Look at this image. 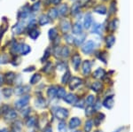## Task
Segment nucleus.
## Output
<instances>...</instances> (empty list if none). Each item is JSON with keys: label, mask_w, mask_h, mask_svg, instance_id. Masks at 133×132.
Listing matches in <instances>:
<instances>
[{"label": "nucleus", "mask_w": 133, "mask_h": 132, "mask_svg": "<svg viewBox=\"0 0 133 132\" xmlns=\"http://www.w3.org/2000/svg\"><path fill=\"white\" fill-rule=\"evenodd\" d=\"M27 27V22L25 20H19L16 24H14L12 27V32L14 35H21L23 33L24 29Z\"/></svg>", "instance_id": "1"}, {"label": "nucleus", "mask_w": 133, "mask_h": 132, "mask_svg": "<svg viewBox=\"0 0 133 132\" xmlns=\"http://www.w3.org/2000/svg\"><path fill=\"white\" fill-rule=\"evenodd\" d=\"M53 114H54V116L56 117L58 120L64 121L66 117L68 116L69 113H68V110L66 109V108L55 107V108H53Z\"/></svg>", "instance_id": "2"}, {"label": "nucleus", "mask_w": 133, "mask_h": 132, "mask_svg": "<svg viewBox=\"0 0 133 132\" xmlns=\"http://www.w3.org/2000/svg\"><path fill=\"white\" fill-rule=\"evenodd\" d=\"M29 99H30V98H29V95H24L22 98H21L20 99H18L16 102H15V107L17 110H22L24 109L26 106H28V104H29Z\"/></svg>", "instance_id": "3"}, {"label": "nucleus", "mask_w": 133, "mask_h": 132, "mask_svg": "<svg viewBox=\"0 0 133 132\" xmlns=\"http://www.w3.org/2000/svg\"><path fill=\"white\" fill-rule=\"evenodd\" d=\"M31 14V9L29 5H25L21 8V10L19 11L18 12V19L19 20H26L29 15Z\"/></svg>", "instance_id": "4"}, {"label": "nucleus", "mask_w": 133, "mask_h": 132, "mask_svg": "<svg viewBox=\"0 0 133 132\" xmlns=\"http://www.w3.org/2000/svg\"><path fill=\"white\" fill-rule=\"evenodd\" d=\"M95 46H96L95 42L90 40V41H88L87 43H85L84 45L82 47V52L84 53V54H91L94 51V49H95Z\"/></svg>", "instance_id": "5"}, {"label": "nucleus", "mask_w": 133, "mask_h": 132, "mask_svg": "<svg viewBox=\"0 0 133 132\" xmlns=\"http://www.w3.org/2000/svg\"><path fill=\"white\" fill-rule=\"evenodd\" d=\"M29 90H30V88L28 85H21V86H18L15 89L14 93L17 96H24L29 92Z\"/></svg>", "instance_id": "6"}, {"label": "nucleus", "mask_w": 133, "mask_h": 132, "mask_svg": "<svg viewBox=\"0 0 133 132\" xmlns=\"http://www.w3.org/2000/svg\"><path fill=\"white\" fill-rule=\"evenodd\" d=\"M82 79H80V78L78 77H73L71 80L69 81V84H68V85H69V88L70 90H76V88H78L79 86H80L81 84H82Z\"/></svg>", "instance_id": "7"}, {"label": "nucleus", "mask_w": 133, "mask_h": 132, "mask_svg": "<svg viewBox=\"0 0 133 132\" xmlns=\"http://www.w3.org/2000/svg\"><path fill=\"white\" fill-rule=\"evenodd\" d=\"M17 116H18V114H17V113H16L15 110L10 109V108L5 113V120L6 121H9V122H12V121L16 120Z\"/></svg>", "instance_id": "8"}, {"label": "nucleus", "mask_w": 133, "mask_h": 132, "mask_svg": "<svg viewBox=\"0 0 133 132\" xmlns=\"http://www.w3.org/2000/svg\"><path fill=\"white\" fill-rule=\"evenodd\" d=\"M59 26H61V31L63 32L64 34H66L70 30V29H71V23L68 20H62L61 21V23H59Z\"/></svg>", "instance_id": "9"}, {"label": "nucleus", "mask_w": 133, "mask_h": 132, "mask_svg": "<svg viewBox=\"0 0 133 132\" xmlns=\"http://www.w3.org/2000/svg\"><path fill=\"white\" fill-rule=\"evenodd\" d=\"M31 52V48L29 45L26 44H20V49H19V53L21 55H23V56H26L28 55L29 52Z\"/></svg>", "instance_id": "10"}, {"label": "nucleus", "mask_w": 133, "mask_h": 132, "mask_svg": "<svg viewBox=\"0 0 133 132\" xmlns=\"http://www.w3.org/2000/svg\"><path fill=\"white\" fill-rule=\"evenodd\" d=\"M35 106L36 107L39 108V109H43L47 106V102L44 98H38L35 100Z\"/></svg>", "instance_id": "11"}, {"label": "nucleus", "mask_w": 133, "mask_h": 132, "mask_svg": "<svg viewBox=\"0 0 133 132\" xmlns=\"http://www.w3.org/2000/svg\"><path fill=\"white\" fill-rule=\"evenodd\" d=\"M4 78H5V82L6 84H12V82H14V80H15L16 75L14 72H8V73L5 74V75L4 76Z\"/></svg>", "instance_id": "12"}, {"label": "nucleus", "mask_w": 133, "mask_h": 132, "mask_svg": "<svg viewBox=\"0 0 133 132\" xmlns=\"http://www.w3.org/2000/svg\"><path fill=\"white\" fill-rule=\"evenodd\" d=\"M64 100L68 104H70V105H73V104H76L77 101V98L76 95L72 94V93H69V94L66 95L64 97Z\"/></svg>", "instance_id": "13"}, {"label": "nucleus", "mask_w": 133, "mask_h": 132, "mask_svg": "<svg viewBox=\"0 0 133 132\" xmlns=\"http://www.w3.org/2000/svg\"><path fill=\"white\" fill-rule=\"evenodd\" d=\"M72 32L74 35H82L83 34V26L80 22H76L74 24L72 29Z\"/></svg>", "instance_id": "14"}, {"label": "nucleus", "mask_w": 133, "mask_h": 132, "mask_svg": "<svg viewBox=\"0 0 133 132\" xmlns=\"http://www.w3.org/2000/svg\"><path fill=\"white\" fill-rule=\"evenodd\" d=\"M92 24V15L90 12H88L86 15L84 16V21H83V25H84V27L86 29H89L90 27H91Z\"/></svg>", "instance_id": "15"}, {"label": "nucleus", "mask_w": 133, "mask_h": 132, "mask_svg": "<svg viewBox=\"0 0 133 132\" xmlns=\"http://www.w3.org/2000/svg\"><path fill=\"white\" fill-rule=\"evenodd\" d=\"M81 124V120L77 117H74L69 121V128L71 129H75L78 128Z\"/></svg>", "instance_id": "16"}, {"label": "nucleus", "mask_w": 133, "mask_h": 132, "mask_svg": "<svg viewBox=\"0 0 133 132\" xmlns=\"http://www.w3.org/2000/svg\"><path fill=\"white\" fill-rule=\"evenodd\" d=\"M91 64L90 62V60H85L83 64V73L85 76L91 73Z\"/></svg>", "instance_id": "17"}, {"label": "nucleus", "mask_w": 133, "mask_h": 132, "mask_svg": "<svg viewBox=\"0 0 133 132\" xmlns=\"http://www.w3.org/2000/svg\"><path fill=\"white\" fill-rule=\"evenodd\" d=\"M72 64L74 66L75 69L77 70L80 67V64H81V57L80 55L78 54H75L74 56L72 57Z\"/></svg>", "instance_id": "18"}, {"label": "nucleus", "mask_w": 133, "mask_h": 132, "mask_svg": "<svg viewBox=\"0 0 133 132\" xmlns=\"http://www.w3.org/2000/svg\"><path fill=\"white\" fill-rule=\"evenodd\" d=\"M49 23H50V19H49V17L46 14H42L39 17V19H38V24L40 26H45V25L49 24Z\"/></svg>", "instance_id": "19"}, {"label": "nucleus", "mask_w": 133, "mask_h": 132, "mask_svg": "<svg viewBox=\"0 0 133 132\" xmlns=\"http://www.w3.org/2000/svg\"><path fill=\"white\" fill-rule=\"evenodd\" d=\"M103 106H105L108 109H111L114 106V99L112 96H109V97L107 98L104 101H103Z\"/></svg>", "instance_id": "20"}, {"label": "nucleus", "mask_w": 133, "mask_h": 132, "mask_svg": "<svg viewBox=\"0 0 133 132\" xmlns=\"http://www.w3.org/2000/svg\"><path fill=\"white\" fill-rule=\"evenodd\" d=\"M40 36V31L37 29H33L29 30V37L31 38L32 40H36Z\"/></svg>", "instance_id": "21"}, {"label": "nucleus", "mask_w": 133, "mask_h": 132, "mask_svg": "<svg viewBox=\"0 0 133 132\" xmlns=\"http://www.w3.org/2000/svg\"><path fill=\"white\" fill-rule=\"evenodd\" d=\"M49 19L50 20H55L57 19V17L59 16V13H58V9L57 8H51L48 11V15Z\"/></svg>", "instance_id": "22"}, {"label": "nucleus", "mask_w": 133, "mask_h": 132, "mask_svg": "<svg viewBox=\"0 0 133 132\" xmlns=\"http://www.w3.org/2000/svg\"><path fill=\"white\" fill-rule=\"evenodd\" d=\"M103 31V25L98 24V23H95L91 29L92 34H101Z\"/></svg>", "instance_id": "23"}, {"label": "nucleus", "mask_w": 133, "mask_h": 132, "mask_svg": "<svg viewBox=\"0 0 133 132\" xmlns=\"http://www.w3.org/2000/svg\"><path fill=\"white\" fill-rule=\"evenodd\" d=\"M56 92H57V88L54 86H51L47 91V96L49 97V99H54L56 97Z\"/></svg>", "instance_id": "24"}, {"label": "nucleus", "mask_w": 133, "mask_h": 132, "mask_svg": "<svg viewBox=\"0 0 133 132\" xmlns=\"http://www.w3.org/2000/svg\"><path fill=\"white\" fill-rule=\"evenodd\" d=\"M68 12V7L66 5H61L58 9V13L61 16H65Z\"/></svg>", "instance_id": "25"}, {"label": "nucleus", "mask_w": 133, "mask_h": 132, "mask_svg": "<svg viewBox=\"0 0 133 132\" xmlns=\"http://www.w3.org/2000/svg\"><path fill=\"white\" fill-rule=\"evenodd\" d=\"M19 49H20V44L14 42V44H12V47H11V49H10V52L12 53V55L16 56V55L19 53Z\"/></svg>", "instance_id": "26"}, {"label": "nucleus", "mask_w": 133, "mask_h": 132, "mask_svg": "<svg viewBox=\"0 0 133 132\" xmlns=\"http://www.w3.org/2000/svg\"><path fill=\"white\" fill-rule=\"evenodd\" d=\"M104 75H105V70L102 68H98L93 73V77L96 78V79H101Z\"/></svg>", "instance_id": "27"}, {"label": "nucleus", "mask_w": 133, "mask_h": 132, "mask_svg": "<svg viewBox=\"0 0 133 132\" xmlns=\"http://www.w3.org/2000/svg\"><path fill=\"white\" fill-rule=\"evenodd\" d=\"M106 43H107V47L108 48H111L114 45V44L115 43V37H114L113 35L108 36L106 39Z\"/></svg>", "instance_id": "28"}, {"label": "nucleus", "mask_w": 133, "mask_h": 132, "mask_svg": "<svg viewBox=\"0 0 133 132\" xmlns=\"http://www.w3.org/2000/svg\"><path fill=\"white\" fill-rule=\"evenodd\" d=\"M42 76L40 74H35L32 75V77L30 78V81H29V82H30V84L34 85V84H36L37 82H40V80H41Z\"/></svg>", "instance_id": "29"}, {"label": "nucleus", "mask_w": 133, "mask_h": 132, "mask_svg": "<svg viewBox=\"0 0 133 132\" xmlns=\"http://www.w3.org/2000/svg\"><path fill=\"white\" fill-rule=\"evenodd\" d=\"M48 37L50 38L51 41H53L57 37H58V31L55 27H51L49 30V33H48Z\"/></svg>", "instance_id": "30"}, {"label": "nucleus", "mask_w": 133, "mask_h": 132, "mask_svg": "<svg viewBox=\"0 0 133 132\" xmlns=\"http://www.w3.org/2000/svg\"><path fill=\"white\" fill-rule=\"evenodd\" d=\"M94 12H97V13H98V14H102V15H104V14L107 13V7L104 5H98L94 8Z\"/></svg>", "instance_id": "31"}, {"label": "nucleus", "mask_w": 133, "mask_h": 132, "mask_svg": "<svg viewBox=\"0 0 133 132\" xmlns=\"http://www.w3.org/2000/svg\"><path fill=\"white\" fill-rule=\"evenodd\" d=\"M66 94V90L62 87H59L57 88V92H56V97L58 99H64Z\"/></svg>", "instance_id": "32"}, {"label": "nucleus", "mask_w": 133, "mask_h": 132, "mask_svg": "<svg viewBox=\"0 0 133 132\" xmlns=\"http://www.w3.org/2000/svg\"><path fill=\"white\" fill-rule=\"evenodd\" d=\"M21 129H22V123L21 122H16L12 127L11 132H21Z\"/></svg>", "instance_id": "33"}, {"label": "nucleus", "mask_w": 133, "mask_h": 132, "mask_svg": "<svg viewBox=\"0 0 133 132\" xmlns=\"http://www.w3.org/2000/svg\"><path fill=\"white\" fill-rule=\"evenodd\" d=\"M36 119L35 117H29L27 119V121H26V125L29 128H32L36 125Z\"/></svg>", "instance_id": "34"}, {"label": "nucleus", "mask_w": 133, "mask_h": 132, "mask_svg": "<svg viewBox=\"0 0 133 132\" xmlns=\"http://www.w3.org/2000/svg\"><path fill=\"white\" fill-rule=\"evenodd\" d=\"M69 49H68V46H63L61 49V56L62 58H68L69 56Z\"/></svg>", "instance_id": "35"}, {"label": "nucleus", "mask_w": 133, "mask_h": 132, "mask_svg": "<svg viewBox=\"0 0 133 132\" xmlns=\"http://www.w3.org/2000/svg\"><path fill=\"white\" fill-rule=\"evenodd\" d=\"M101 89H102V84L99 82H95L91 85V90L95 91V92H98Z\"/></svg>", "instance_id": "36"}, {"label": "nucleus", "mask_w": 133, "mask_h": 132, "mask_svg": "<svg viewBox=\"0 0 133 132\" xmlns=\"http://www.w3.org/2000/svg\"><path fill=\"white\" fill-rule=\"evenodd\" d=\"M80 3H75L74 5H72V8H71V13L73 15H76L79 12V10H80Z\"/></svg>", "instance_id": "37"}, {"label": "nucleus", "mask_w": 133, "mask_h": 132, "mask_svg": "<svg viewBox=\"0 0 133 132\" xmlns=\"http://www.w3.org/2000/svg\"><path fill=\"white\" fill-rule=\"evenodd\" d=\"M85 37H86V35H85V34H82V36H81V37H77V38L75 39L74 43L76 44V46H80L81 44H82L84 42Z\"/></svg>", "instance_id": "38"}, {"label": "nucleus", "mask_w": 133, "mask_h": 132, "mask_svg": "<svg viewBox=\"0 0 133 132\" xmlns=\"http://www.w3.org/2000/svg\"><path fill=\"white\" fill-rule=\"evenodd\" d=\"M2 93H3L4 97L6 98V99H8V98H10L11 96L12 95V93H14V91L12 90L11 88H5L2 91Z\"/></svg>", "instance_id": "39"}, {"label": "nucleus", "mask_w": 133, "mask_h": 132, "mask_svg": "<svg viewBox=\"0 0 133 132\" xmlns=\"http://www.w3.org/2000/svg\"><path fill=\"white\" fill-rule=\"evenodd\" d=\"M58 130L59 132H66V125L64 121H61L58 124Z\"/></svg>", "instance_id": "40"}, {"label": "nucleus", "mask_w": 133, "mask_h": 132, "mask_svg": "<svg viewBox=\"0 0 133 132\" xmlns=\"http://www.w3.org/2000/svg\"><path fill=\"white\" fill-rule=\"evenodd\" d=\"M69 79H70V72L69 71H66L65 74L62 76V79H61V82L63 84H66L69 82Z\"/></svg>", "instance_id": "41"}, {"label": "nucleus", "mask_w": 133, "mask_h": 132, "mask_svg": "<svg viewBox=\"0 0 133 132\" xmlns=\"http://www.w3.org/2000/svg\"><path fill=\"white\" fill-rule=\"evenodd\" d=\"M92 126H93V122H92V121L88 120L87 122H85V125H84V131L85 132H90L91 130Z\"/></svg>", "instance_id": "42"}, {"label": "nucleus", "mask_w": 133, "mask_h": 132, "mask_svg": "<svg viewBox=\"0 0 133 132\" xmlns=\"http://www.w3.org/2000/svg\"><path fill=\"white\" fill-rule=\"evenodd\" d=\"M40 7H41V2H40V1L36 2V3H35V4H34V5L30 7L31 12H36L37 11H39Z\"/></svg>", "instance_id": "43"}, {"label": "nucleus", "mask_w": 133, "mask_h": 132, "mask_svg": "<svg viewBox=\"0 0 133 132\" xmlns=\"http://www.w3.org/2000/svg\"><path fill=\"white\" fill-rule=\"evenodd\" d=\"M117 24H118V20H116V19H115V20H113L110 23H109L108 27H109V29H110L112 31H114V30H115V29H116Z\"/></svg>", "instance_id": "44"}, {"label": "nucleus", "mask_w": 133, "mask_h": 132, "mask_svg": "<svg viewBox=\"0 0 133 132\" xmlns=\"http://www.w3.org/2000/svg\"><path fill=\"white\" fill-rule=\"evenodd\" d=\"M94 102H95V99H94V97L91 95H90L86 99V105L88 106H92V105L94 104Z\"/></svg>", "instance_id": "45"}, {"label": "nucleus", "mask_w": 133, "mask_h": 132, "mask_svg": "<svg viewBox=\"0 0 133 132\" xmlns=\"http://www.w3.org/2000/svg\"><path fill=\"white\" fill-rule=\"evenodd\" d=\"M50 55H51V51L49 48H47L45 50V52H44V56H43V58L41 59L42 62H44V61H45L46 59L50 57Z\"/></svg>", "instance_id": "46"}, {"label": "nucleus", "mask_w": 133, "mask_h": 132, "mask_svg": "<svg viewBox=\"0 0 133 132\" xmlns=\"http://www.w3.org/2000/svg\"><path fill=\"white\" fill-rule=\"evenodd\" d=\"M65 39H66V42L69 44H72L73 43L75 42V38L73 37V36H71V35H66Z\"/></svg>", "instance_id": "47"}, {"label": "nucleus", "mask_w": 133, "mask_h": 132, "mask_svg": "<svg viewBox=\"0 0 133 132\" xmlns=\"http://www.w3.org/2000/svg\"><path fill=\"white\" fill-rule=\"evenodd\" d=\"M51 67H52L51 63H47L45 65V67H44V68H43V71H44V73H50V71L51 70Z\"/></svg>", "instance_id": "48"}, {"label": "nucleus", "mask_w": 133, "mask_h": 132, "mask_svg": "<svg viewBox=\"0 0 133 132\" xmlns=\"http://www.w3.org/2000/svg\"><path fill=\"white\" fill-rule=\"evenodd\" d=\"M115 5H116V2L115 1H113L111 3V5H110V9H109V12H110V14H113L115 12Z\"/></svg>", "instance_id": "49"}, {"label": "nucleus", "mask_w": 133, "mask_h": 132, "mask_svg": "<svg viewBox=\"0 0 133 132\" xmlns=\"http://www.w3.org/2000/svg\"><path fill=\"white\" fill-rule=\"evenodd\" d=\"M8 62V59L5 55H0V64H5Z\"/></svg>", "instance_id": "50"}, {"label": "nucleus", "mask_w": 133, "mask_h": 132, "mask_svg": "<svg viewBox=\"0 0 133 132\" xmlns=\"http://www.w3.org/2000/svg\"><path fill=\"white\" fill-rule=\"evenodd\" d=\"M92 114H93V107L92 106H88V108L86 109V115L91 116Z\"/></svg>", "instance_id": "51"}, {"label": "nucleus", "mask_w": 133, "mask_h": 132, "mask_svg": "<svg viewBox=\"0 0 133 132\" xmlns=\"http://www.w3.org/2000/svg\"><path fill=\"white\" fill-rule=\"evenodd\" d=\"M57 68H58V69L59 68V70H62L63 68H65V64L59 62V64H58V66H57Z\"/></svg>", "instance_id": "52"}, {"label": "nucleus", "mask_w": 133, "mask_h": 132, "mask_svg": "<svg viewBox=\"0 0 133 132\" xmlns=\"http://www.w3.org/2000/svg\"><path fill=\"white\" fill-rule=\"evenodd\" d=\"M61 1H62V0H51V3H52L53 5H59V4L61 3Z\"/></svg>", "instance_id": "53"}, {"label": "nucleus", "mask_w": 133, "mask_h": 132, "mask_svg": "<svg viewBox=\"0 0 133 132\" xmlns=\"http://www.w3.org/2000/svg\"><path fill=\"white\" fill-rule=\"evenodd\" d=\"M44 132H52V129H51V127L48 126L44 129Z\"/></svg>", "instance_id": "54"}, {"label": "nucleus", "mask_w": 133, "mask_h": 132, "mask_svg": "<svg viewBox=\"0 0 133 132\" xmlns=\"http://www.w3.org/2000/svg\"><path fill=\"white\" fill-rule=\"evenodd\" d=\"M4 82H5V78H4V76H2L0 74V84H3Z\"/></svg>", "instance_id": "55"}, {"label": "nucleus", "mask_w": 133, "mask_h": 132, "mask_svg": "<svg viewBox=\"0 0 133 132\" xmlns=\"http://www.w3.org/2000/svg\"><path fill=\"white\" fill-rule=\"evenodd\" d=\"M29 69H25L24 71L25 72H29V71H33V70H35V67H29Z\"/></svg>", "instance_id": "56"}, {"label": "nucleus", "mask_w": 133, "mask_h": 132, "mask_svg": "<svg viewBox=\"0 0 133 132\" xmlns=\"http://www.w3.org/2000/svg\"><path fill=\"white\" fill-rule=\"evenodd\" d=\"M4 32H5V30H4V29H0V39H1V38H2V37H3Z\"/></svg>", "instance_id": "57"}, {"label": "nucleus", "mask_w": 133, "mask_h": 132, "mask_svg": "<svg viewBox=\"0 0 133 132\" xmlns=\"http://www.w3.org/2000/svg\"><path fill=\"white\" fill-rule=\"evenodd\" d=\"M0 132H10V131H9V129H6V128H4V129H0Z\"/></svg>", "instance_id": "58"}, {"label": "nucleus", "mask_w": 133, "mask_h": 132, "mask_svg": "<svg viewBox=\"0 0 133 132\" xmlns=\"http://www.w3.org/2000/svg\"><path fill=\"white\" fill-rule=\"evenodd\" d=\"M95 132H103V131H101V130H97V131H95Z\"/></svg>", "instance_id": "59"}, {"label": "nucleus", "mask_w": 133, "mask_h": 132, "mask_svg": "<svg viewBox=\"0 0 133 132\" xmlns=\"http://www.w3.org/2000/svg\"><path fill=\"white\" fill-rule=\"evenodd\" d=\"M76 132H81V131H76Z\"/></svg>", "instance_id": "60"}, {"label": "nucleus", "mask_w": 133, "mask_h": 132, "mask_svg": "<svg viewBox=\"0 0 133 132\" xmlns=\"http://www.w3.org/2000/svg\"><path fill=\"white\" fill-rule=\"evenodd\" d=\"M32 1H36V0H32Z\"/></svg>", "instance_id": "61"}, {"label": "nucleus", "mask_w": 133, "mask_h": 132, "mask_svg": "<svg viewBox=\"0 0 133 132\" xmlns=\"http://www.w3.org/2000/svg\"><path fill=\"white\" fill-rule=\"evenodd\" d=\"M72 1H76V0H72Z\"/></svg>", "instance_id": "62"}, {"label": "nucleus", "mask_w": 133, "mask_h": 132, "mask_svg": "<svg viewBox=\"0 0 133 132\" xmlns=\"http://www.w3.org/2000/svg\"><path fill=\"white\" fill-rule=\"evenodd\" d=\"M105 1H107V0H105Z\"/></svg>", "instance_id": "63"}]
</instances>
